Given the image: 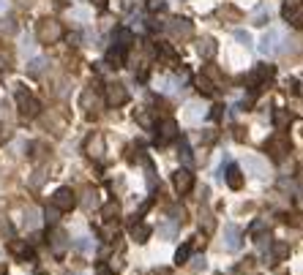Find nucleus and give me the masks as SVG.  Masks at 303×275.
<instances>
[{
  "instance_id": "1",
  "label": "nucleus",
  "mask_w": 303,
  "mask_h": 275,
  "mask_svg": "<svg viewBox=\"0 0 303 275\" xmlns=\"http://www.w3.org/2000/svg\"><path fill=\"white\" fill-rule=\"evenodd\" d=\"M290 147H293V144H290V137H287L284 131H276V134H273V137L265 142V153L271 155L273 161H284V158H287V153H290Z\"/></svg>"
},
{
  "instance_id": "2",
  "label": "nucleus",
  "mask_w": 303,
  "mask_h": 275,
  "mask_svg": "<svg viewBox=\"0 0 303 275\" xmlns=\"http://www.w3.org/2000/svg\"><path fill=\"white\" fill-rule=\"evenodd\" d=\"M36 36L41 44H55V41H60V36H63V25L57 19H41Z\"/></svg>"
},
{
  "instance_id": "3",
  "label": "nucleus",
  "mask_w": 303,
  "mask_h": 275,
  "mask_svg": "<svg viewBox=\"0 0 303 275\" xmlns=\"http://www.w3.org/2000/svg\"><path fill=\"white\" fill-rule=\"evenodd\" d=\"M16 107H19L22 118H36L38 109H41V107H38V101L25 90V87H16Z\"/></svg>"
},
{
  "instance_id": "4",
  "label": "nucleus",
  "mask_w": 303,
  "mask_h": 275,
  "mask_svg": "<svg viewBox=\"0 0 303 275\" xmlns=\"http://www.w3.org/2000/svg\"><path fill=\"white\" fill-rule=\"evenodd\" d=\"M52 204H55L60 213H68V210L77 207V196H74L71 188H57L55 196H52Z\"/></svg>"
},
{
  "instance_id": "5",
  "label": "nucleus",
  "mask_w": 303,
  "mask_h": 275,
  "mask_svg": "<svg viewBox=\"0 0 303 275\" xmlns=\"http://www.w3.org/2000/svg\"><path fill=\"white\" fill-rule=\"evenodd\" d=\"M126 101H129V90H126L120 82L107 85V104H109V107H123Z\"/></svg>"
},
{
  "instance_id": "6",
  "label": "nucleus",
  "mask_w": 303,
  "mask_h": 275,
  "mask_svg": "<svg viewBox=\"0 0 303 275\" xmlns=\"http://www.w3.org/2000/svg\"><path fill=\"white\" fill-rule=\"evenodd\" d=\"M172 183H175V191H178V194H189L191 185H194V174H191L189 169H178V172L172 174Z\"/></svg>"
},
{
  "instance_id": "7",
  "label": "nucleus",
  "mask_w": 303,
  "mask_h": 275,
  "mask_svg": "<svg viewBox=\"0 0 303 275\" xmlns=\"http://www.w3.org/2000/svg\"><path fill=\"white\" fill-rule=\"evenodd\" d=\"M241 243H243V235L235 224H227L224 226V248L227 251H241Z\"/></svg>"
},
{
  "instance_id": "8",
  "label": "nucleus",
  "mask_w": 303,
  "mask_h": 275,
  "mask_svg": "<svg viewBox=\"0 0 303 275\" xmlns=\"http://www.w3.org/2000/svg\"><path fill=\"white\" fill-rule=\"evenodd\" d=\"M279 38H282V33H279L276 27H271V30L260 38V52H262V55H273V52L279 49V46H276Z\"/></svg>"
},
{
  "instance_id": "9",
  "label": "nucleus",
  "mask_w": 303,
  "mask_h": 275,
  "mask_svg": "<svg viewBox=\"0 0 303 275\" xmlns=\"http://www.w3.org/2000/svg\"><path fill=\"white\" fill-rule=\"evenodd\" d=\"M104 147H107V144H104V137L101 134H90V139H87L85 142V153L90 155V158H104Z\"/></svg>"
},
{
  "instance_id": "10",
  "label": "nucleus",
  "mask_w": 303,
  "mask_h": 275,
  "mask_svg": "<svg viewBox=\"0 0 303 275\" xmlns=\"http://www.w3.org/2000/svg\"><path fill=\"white\" fill-rule=\"evenodd\" d=\"M170 33H172L175 38L186 41V38H191L194 27H191V22H189V19H183V16H180V19H172V22H170Z\"/></svg>"
},
{
  "instance_id": "11",
  "label": "nucleus",
  "mask_w": 303,
  "mask_h": 275,
  "mask_svg": "<svg viewBox=\"0 0 303 275\" xmlns=\"http://www.w3.org/2000/svg\"><path fill=\"white\" fill-rule=\"evenodd\" d=\"M175 137H178V123L167 118V120L159 126V137H156V142H159V144H167V142H172Z\"/></svg>"
},
{
  "instance_id": "12",
  "label": "nucleus",
  "mask_w": 303,
  "mask_h": 275,
  "mask_svg": "<svg viewBox=\"0 0 303 275\" xmlns=\"http://www.w3.org/2000/svg\"><path fill=\"white\" fill-rule=\"evenodd\" d=\"M282 14H284V19H290V25H293V27H303V8H301V5L284 3Z\"/></svg>"
},
{
  "instance_id": "13",
  "label": "nucleus",
  "mask_w": 303,
  "mask_h": 275,
  "mask_svg": "<svg viewBox=\"0 0 303 275\" xmlns=\"http://www.w3.org/2000/svg\"><path fill=\"white\" fill-rule=\"evenodd\" d=\"M227 185H230L232 191H238V188H243V172H241V166H238V163H230V166H227Z\"/></svg>"
},
{
  "instance_id": "14",
  "label": "nucleus",
  "mask_w": 303,
  "mask_h": 275,
  "mask_svg": "<svg viewBox=\"0 0 303 275\" xmlns=\"http://www.w3.org/2000/svg\"><path fill=\"white\" fill-rule=\"evenodd\" d=\"M197 52H200L202 60H213L216 52H219V46H216V41H213V38H202L200 44H197Z\"/></svg>"
},
{
  "instance_id": "15",
  "label": "nucleus",
  "mask_w": 303,
  "mask_h": 275,
  "mask_svg": "<svg viewBox=\"0 0 303 275\" xmlns=\"http://www.w3.org/2000/svg\"><path fill=\"white\" fill-rule=\"evenodd\" d=\"M268 248H271V265H276V262H284L290 256V245L287 243H282V240H276V243H271L268 245Z\"/></svg>"
},
{
  "instance_id": "16",
  "label": "nucleus",
  "mask_w": 303,
  "mask_h": 275,
  "mask_svg": "<svg viewBox=\"0 0 303 275\" xmlns=\"http://www.w3.org/2000/svg\"><path fill=\"white\" fill-rule=\"evenodd\" d=\"M49 243H52V251H55V254H63V251L68 248V237H66V232H63V229H52Z\"/></svg>"
},
{
  "instance_id": "17",
  "label": "nucleus",
  "mask_w": 303,
  "mask_h": 275,
  "mask_svg": "<svg viewBox=\"0 0 303 275\" xmlns=\"http://www.w3.org/2000/svg\"><path fill=\"white\" fill-rule=\"evenodd\" d=\"M273 74H276V68H273V66H257V68H254V74L249 77V85H252V87H257L262 79H271Z\"/></svg>"
},
{
  "instance_id": "18",
  "label": "nucleus",
  "mask_w": 303,
  "mask_h": 275,
  "mask_svg": "<svg viewBox=\"0 0 303 275\" xmlns=\"http://www.w3.org/2000/svg\"><path fill=\"white\" fill-rule=\"evenodd\" d=\"M293 123V115L284 112V109H273V126H276V131H284V128Z\"/></svg>"
},
{
  "instance_id": "19",
  "label": "nucleus",
  "mask_w": 303,
  "mask_h": 275,
  "mask_svg": "<svg viewBox=\"0 0 303 275\" xmlns=\"http://www.w3.org/2000/svg\"><path fill=\"white\" fill-rule=\"evenodd\" d=\"M123 60H126V49H120V46H112V49L107 52V63L112 68H120L123 66Z\"/></svg>"
},
{
  "instance_id": "20",
  "label": "nucleus",
  "mask_w": 303,
  "mask_h": 275,
  "mask_svg": "<svg viewBox=\"0 0 303 275\" xmlns=\"http://www.w3.org/2000/svg\"><path fill=\"white\" fill-rule=\"evenodd\" d=\"M178 232H180V221H175V218L159 226V237H164V240H172Z\"/></svg>"
},
{
  "instance_id": "21",
  "label": "nucleus",
  "mask_w": 303,
  "mask_h": 275,
  "mask_svg": "<svg viewBox=\"0 0 303 275\" xmlns=\"http://www.w3.org/2000/svg\"><path fill=\"white\" fill-rule=\"evenodd\" d=\"M150 226L148 224H134L131 226V240H137V243H148V237H150Z\"/></svg>"
},
{
  "instance_id": "22",
  "label": "nucleus",
  "mask_w": 303,
  "mask_h": 275,
  "mask_svg": "<svg viewBox=\"0 0 303 275\" xmlns=\"http://www.w3.org/2000/svg\"><path fill=\"white\" fill-rule=\"evenodd\" d=\"M180 161H183V166H186V169L194 163V155H191V144H189V139H180Z\"/></svg>"
},
{
  "instance_id": "23",
  "label": "nucleus",
  "mask_w": 303,
  "mask_h": 275,
  "mask_svg": "<svg viewBox=\"0 0 303 275\" xmlns=\"http://www.w3.org/2000/svg\"><path fill=\"white\" fill-rule=\"evenodd\" d=\"M11 251H14L19 259H33V248L27 243H19V240H16V243H11Z\"/></svg>"
},
{
  "instance_id": "24",
  "label": "nucleus",
  "mask_w": 303,
  "mask_h": 275,
  "mask_svg": "<svg viewBox=\"0 0 303 275\" xmlns=\"http://www.w3.org/2000/svg\"><path fill=\"white\" fill-rule=\"evenodd\" d=\"M159 55L161 57H164V60L167 63H170V66L175 68V66H178V55H175V49H172V46L170 44H159Z\"/></svg>"
},
{
  "instance_id": "25",
  "label": "nucleus",
  "mask_w": 303,
  "mask_h": 275,
  "mask_svg": "<svg viewBox=\"0 0 303 275\" xmlns=\"http://www.w3.org/2000/svg\"><path fill=\"white\" fill-rule=\"evenodd\" d=\"M101 215H104V221H115L120 215V204L118 202H107L104 210H101Z\"/></svg>"
},
{
  "instance_id": "26",
  "label": "nucleus",
  "mask_w": 303,
  "mask_h": 275,
  "mask_svg": "<svg viewBox=\"0 0 303 275\" xmlns=\"http://www.w3.org/2000/svg\"><path fill=\"white\" fill-rule=\"evenodd\" d=\"M252 19H254V25H268V22H271V14H268V5L265 3H262V5H257V11H254V16H252Z\"/></svg>"
},
{
  "instance_id": "27",
  "label": "nucleus",
  "mask_w": 303,
  "mask_h": 275,
  "mask_svg": "<svg viewBox=\"0 0 303 275\" xmlns=\"http://www.w3.org/2000/svg\"><path fill=\"white\" fill-rule=\"evenodd\" d=\"M189 256H191V243H183L178 248V254H175V265H186V262H189Z\"/></svg>"
},
{
  "instance_id": "28",
  "label": "nucleus",
  "mask_w": 303,
  "mask_h": 275,
  "mask_svg": "<svg viewBox=\"0 0 303 275\" xmlns=\"http://www.w3.org/2000/svg\"><path fill=\"white\" fill-rule=\"evenodd\" d=\"M82 107L85 109H90V112H96V107H98V96L93 90H85V96H82Z\"/></svg>"
},
{
  "instance_id": "29",
  "label": "nucleus",
  "mask_w": 303,
  "mask_h": 275,
  "mask_svg": "<svg viewBox=\"0 0 303 275\" xmlns=\"http://www.w3.org/2000/svg\"><path fill=\"white\" fill-rule=\"evenodd\" d=\"M200 226L205 229V235H211V232L216 229V221H213V215L211 213H202L200 215Z\"/></svg>"
},
{
  "instance_id": "30",
  "label": "nucleus",
  "mask_w": 303,
  "mask_h": 275,
  "mask_svg": "<svg viewBox=\"0 0 303 275\" xmlns=\"http://www.w3.org/2000/svg\"><path fill=\"white\" fill-rule=\"evenodd\" d=\"M16 30H19V27H16L14 19H0V33H5V36H14Z\"/></svg>"
},
{
  "instance_id": "31",
  "label": "nucleus",
  "mask_w": 303,
  "mask_h": 275,
  "mask_svg": "<svg viewBox=\"0 0 303 275\" xmlns=\"http://www.w3.org/2000/svg\"><path fill=\"white\" fill-rule=\"evenodd\" d=\"M44 66H46V60H44V57H36V60H30V66H27V71H30L33 77H38V74L44 71Z\"/></svg>"
},
{
  "instance_id": "32",
  "label": "nucleus",
  "mask_w": 303,
  "mask_h": 275,
  "mask_svg": "<svg viewBox=\"0 0 303 275\" xmlns=\"http://www.w3.org/2000/svg\"><path fill=\"white\" fill-rule=\"evenodd\" d=\"M74 245H77L79 254H90V251H93V240H90V237H79Z\"/></svg>"
},
{
  "instance_id": "33",
  "label": "nucleus",
  "mask_w": 303,
  "mask_h": 275,
  "mask_svg": "<svg viewBox=\"0 0 303 275\" xmlns=\"http://www.w3.org/2000/svg\"><path fill=\"white\" fill-rule=\"evenodd\" d=\"M219 14H221V19H224V16H230V19H241V11H238V8H232V5H221V8H219Z\"/></svg>"
},
{
  "instance_id": "34",
  "label": "nucleus",
  "mask_w": 303,
  "mask_h": 275,
  "mask_svg": "<svg viewBox=\"0 0 303 275\" xmlns=\"http://www.w3.org/2000/svg\"><path fill=\"white\" fill-rule=\"evenodd\" d=\"M197 85H200V93H202V96H216V85H211L205 77L197 82Z\"/></svg>"
},
{
  "instance_id": "35",
  "label": "nucleus",
  "mask_w": 303,
  "mask_h": 275,
  "mask_svg": "<svg viewBox=\"0 0 303 275\" xmlns=\"http://www.w3.org/2000/svg\"><path fill=\"white\" fill-rule=\"evenodd\" d=\"M25 226H30V229H33V226H38V210H27V213H25Z\"/></svg>"
},
{
  "instance_id": "36",
  "label": "nucleus",
  "mask_w": 303,
  "mask_h": 275,
  "mask_svg": "<svg viewBox=\"0 0 303 275\" xmlns=\"http://www.w3.org/2000/svg\"><path fill=\"white\" fill-rule=\"evenodd\" d=\"M246 166H252L254 169V174H265V166H262V161H257V158H246Z\"/></svg>"
},
{
  "instance_id": "37",
  "label": "nucleus",
  "mask_w": 303,
  "mask_h": 275,
  "mask_svg": "<svg viewBox=\"0 0 303 275\" xmlns=\"http://www.w3.org/2000/svg\"><path fill=\"white\" fill-rule=\"evenodd\" d=\"M235 41H241L243 46H252V36L246 30H235Z\"/></svg>"
},
{
  "instance_id": "38",
  "label": "nucleus",
  "mask_w": 303,
  "mask_h": 275,
  "mask_svg": "<svg viewBox=\"0 0 303 275\" xmlns=\"http://www.w3.org/2000/svg\"><path fill=\"white\" fill-rule=\"evenodd\" d=\"M57 213H60V210H57V207H55V204H52V207H49V210H46V213H44V215H46V221H49V224H57Z\"/></svg>"
},
{
  "instance_id": "39",
  "label": "nucleus",
  "mask_w": 303,
  "mask_h": 275,
  "mask_svg": "<svg viewBox=\"0 0 303 275\" xmlns=\"http://www.w3.org/2000/svg\"><path fill=\"white\" fill-rule=\"evenodd\" d=\"M93 204H96V191L87 188L85 191V207H93Z\"/></svg>"
},
{
  "instance_id": "40",
  "label": "nucleus",
  "mask_w": 303,
  "mask_h": 275,
  "mask_svg": "<svg viewBox=\"0 0 303 275\" xmlns=\"http://www.w3.org/2000/svg\"><path fill=\"white\" fill-rule=\"evenodd\" d=\"M262 229H265V221H254V224H252V229H249V232H252V235H260Z\"/></svg>"
},
{
  "instance_id": "41",
  "label": "nucleus",
  "mask_w": 303,
  "mask_h": 275,
  "mask_svg": "<svg viewBox=\"0 0 303 275\" xmlns=\"http://www.w3.org/2000/svg\"><path fill=\"white\" fill-rule=\"evenodd\" d=\"M194 270H205V256H197L194 259Z\"/></svg>"
},
{
  "instance_id": "42",
  "label": "nucleus",
  "mask_w": 303,
  "mask_h": 275,
  "mask_svg": "<svg viewBox=\"0 0 303 275\" xmlns=\"http://www.w3.org/2000/svg\"><path fill=\"white\" fill-rule=\"evenodd\" d=\"M287 90L290 93H298V79H287Z\"/></svg>"
},
{
  "instance_id": "43",
  "label": "nucleus",
  "mask_w": 303,
  "mask_h": 275,
  "mask_svg": "<svg viewBox=\"0 0 303 275\" xmlns=\"http://www.w3.org/2000/svg\"><path fill=\"white\" fill-rule=\"evenodd\" d=\"M232 131H235V134H232V137H235L238 142H243V139H246V134H243V128H232Z\"/></svg>"
},
{
  "instance_id": "44",
  "label": "nucleus",
  "mask_w": 303,
  "mask_h": 275,
  "mask_svg": "<svg viewBox=\"0 0 303 275\" xmlns=\"http://www.w3.org/2000/svg\"><path fill=\"white\" fill-rule=\"evenodd\" d=\"M221 109H224V107H213L211 109V120H219L221 118Z\"/></svg>"
},
{
  "instance_id": "45",
  "label": "nucleus",
  "mask_w": 303,
  "mask_h": 275,
  "mask_svg": "<svg viewBox=\"0 0 303 275\" xmlns=\"http://www.w3.org/2000/svg\"><path fill=\"white\" fill-rule=\"evenodd\" d=\"M156 8H164V3L161 0H150V11H156Z\"/></svg>"
},
{
  "instance_id": "46",
  "label": "nucleus",
  "mask_w": 303,
  "mask_h": 275,
  "mask_svg": "<svg viewBox=\"0 0 303 275\" xmlns=\"http://www.w3.org/2000/svg\"><path fill=\"white\" fill-rule=\"evenodd\" d=\"M98 275H112V270H107V267H101V270H98Z\"/></svg>"
},
{
  "instance_id": "47",
  "label": "nucleus",
  "mask_w": 303,
  "mask_h": 275,
  "mask_svg": "<svg viewBox=\"0 0 303 275\" xmlns=\"http://www.w3.org/2000/svg\"><path fill=\"white\" fill-rule=\"evenodd\" d=\"M5 8V0H0V11H3Z\"/></svg>"
},
{
  "instance_id": "48",
  "label": "nucleus",
  "mask_w": 303,
  "mask_h": 275,
  "mask_svg": "<svg viewBox=\"0 0 303 275\" xmlns=\"http://www.w3.org/2000/svg\"><path fill=\"white\" fill-rule=\"evenodd\" d=\"M0 275H5V267H0Z\"/></svg>"
},
{
  "instance_id": "49",
  "label": "nucleus",
  "mask_w": 303,
  "mask_h": 275,
  "mask_svg": "<svg viewBox=\"0 0 303 275\" xmlns=\"http://www.w3.org/2000/svg\"><path fill=\"white\" fill-rule=\"evenodd\" d=\"M38 275H46V273H38Z\"/></svg>"
}]
</instances>
